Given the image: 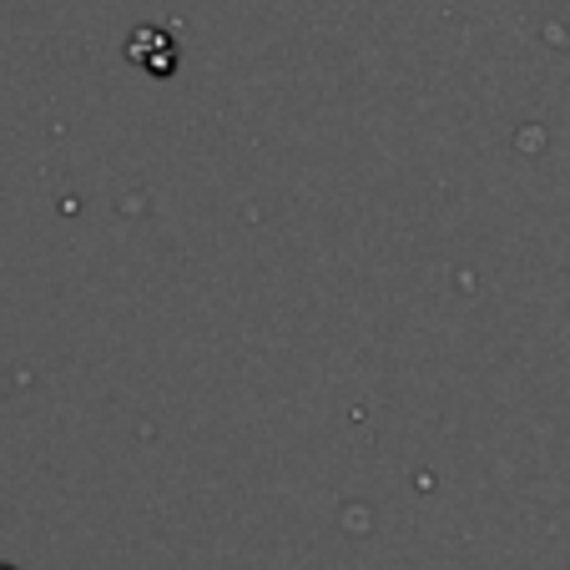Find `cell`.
<instances>
[{
	"label": "cell",
	"instance_id": "1",
	"mask_svg": "<svg viewBox=\"0 0 570 570\" xmlns=\"http://www.w3.org/2000/svg\"><path fill=\"white\" fill-rule=\"evenodd\" d=\"M0 570H11V566H0Z\"/></svg>",
	"mask_w": 570,
	"mask_h": 570
}]
</instances>
